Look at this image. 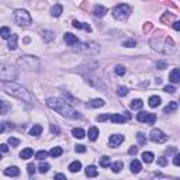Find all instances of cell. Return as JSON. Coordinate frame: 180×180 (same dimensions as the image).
I'll return each mask as SVG.
<instances>
[{
  "instance_id": "cell-1",
  "label": "cell",
  "mask_w": 180,
  "mask_h": 180,
  "mask_svg": "<svg viewBox=\"0 0 180 180\" xmlns=\"http://www.w3.org/2000/svg\"><path fill=\"white\" fill-rule=\"evenodd\" d=\"M0 87H2L7 94H10V96L16 97V99H18V100H21V101H25V103H33L34 101L33 94H31L25 87L21 86V84L14 83L13 80H11V82H0Z\"/></svg>"
},
{
  "instance_id": "cell-2",
  "label": "cell",
  "mask_w": 180,
  "mask_h": 180,
  "mask_svg": "<svg viewBox=\"0 0 180 180\" xmlns=\"http://www.w3.org/2000/svg\"><path fill=\"white\" fill-rule=\"evenodd\" d=\"M47 106L51 107L52 110H55L57 113H59L61 115L66 117V118H80V117H82L69 103L61 100V99H57V97H51V99H48Z\"/></svg>"
},
{
  "instance_id": "cell-3",
  "label": "cell",
  "mask_w": 180,
  "mask_h": 180,
  "mask_svg": "<svg viewBox=\"0 0 180 180\" xmlns=\"http://www.w3.org/2000/svg\"><path fill=\"white\" fill-rule=\"evenodd\" d=\"M17 64L25 70H38V68H40V61H38V58L31 57V55H25V57L18 58Z\"/></svg>"
},
{
  "instance_id": "cell-4",
  "label": "cell",
  "mask_w": 180,
  "mask_h": 180,
  "mask_svg": "<svg viewBox=\"0 0 180 180\" xmlns=\"http://www.w3.org/2000/svg\"><path fill=\"white\" fill-rule=\"evenodd\" d=\"M17 76L18 73L13 65H0V80L2 82H11V80L17 79Z\"/></svg>"
},
{
  "instance_id": "cell-5",
  "label": "cell",
  "mask_w": 180,
  "mask_h": 180,
  "mask_svg": "<svg viewBox=\"0 0 180 180\" xmlns=\"http://www.w3.org/2000/svg\"><path fill=\"white\" fill-rule=\"evenodd\" d=\"M131 11H132V9H131L128 4L121 3L113 9V17L118 21H125L128 17H130Z\"/></svg>"
},
{
  "instance_id": "cell-6",
  "label": "cell",
  "mask_w": 180,
  "mask_h": 180,
  "mask_svg": "<svg viewBox=\"0 0 180 180\" xmlns=\"http://www.w3.org/2000/svg\"><path fill=\"white\" fill-rule=\"evenodd\" d=\"M14 20H16V23L18 24V25H30L31 24V16L30 13L27 10H23V9H18V10L14 11Z\"/></svg>"
},
{
  "instance_id": "cell-7",
  "label": "cell",
  "mask_w": 180,
  "mask_h": 180,
  "mask_svg": "<svg viewBox=\"0 0 180 180\" xmlns=\"http://www.w3.org/2000/svg\"><path fill=\"white\" fill-rule=\"evenodd\" d=\"M149 138L152 142H156V143H163L167 141V135H165L163 131L158 130V128H154V130L151 131Z\"/></svg>"
},
{
  "instance_id": "cell-8",
  "label": "cell",
  "mask_w": 180,
  "mask_h": 180,
  "mask_svg": "<svg viewBox=\"0 0 180 180\" xmlns=\"http://www.w3.org/2000/svg\"><path fill=\"white\" fill-rule=\"evenodd\" d=\"M137 120L139 121V123H147L149 124V125H152V124H155V121H156V115L152 113H138L137 115Z\"/></svg>"
},
{
  "instance_id": "cell-9",
  "label": "cell",
  "mask_w": 180,
  "mask_h": 180,
  "mask_svg": "<svg viewBox=\"0 0 180 180\" xmlns=\"http://www.w3.org/2000/svg\"><path fill=\"white\" fill-rule=\"evenodd\" d=\"M108 118H110V121L113 124H124L130 120L131 115L128 113L127 114H113V115H110Z\"/></svg>"
},
{
  "instance_id": "cell-10",
  "label": "cell",
  "mask_w": 180,
  "mask_h": 180,
  "mask_svg": "<svg viewBox=\"0 0 180 180\" xmlns=\"http://www.w3.org/2000/svg\"><path fill=\"white\" fill-rule=\"evenodd\" d=\"M174 51H176L174 41L172 40L170 37H166V40H165V45H163V48H162V51H160V52H163V53H174Z\"/></svg>"
},
{
  "instance_id": "cell-11",
  "label": "cell",
  "mask_w": 180,
  "mask_h": 180,
  "mask_svg": "<svg viewBox=\"0 0 180 180\" xmlns=\"http://www.w3.org/2000/svg\"><path fill=\"white\" fill-rule=\"evenodd\" d=\"M92 48H97V45L96 44H90V42H82L80 44L79 42V47H76V45H75V49L76 51H79V52H93V53H96L94 52V51H92Z\"/></svg>"
},
{
  "instance_id": "cell-12",
  "label": "cell",
  "mask_w": 180,
  "mask_h": 180,
  "mask_svg": "<svg viewBox=\"0 0 180 180\" xmlns=\"http://www.w3.org/2000/svg\"><path fill=\"white\" fill-rule=\"evenodd\" d=\"M64 41H65L66 45H69V47H75L76 44H79V38L72 33H65L64 34Z\"/></svg>"
},
{
  "instance_id": "cell-13",
  "label": "cell",
  "mask_w": 180,
  "mask_h": 180,
  "mask_svg": "<svg viewBox=\"0 0 180 180\" xmlns=\"http://www.w3.org/2000/svg\"><path fill=\"white\" fill-rule=\"evenodd\" d=\"M124 142V135H121V134H115V135H111L110 139H108V143H110L111 147H118V145H121V143Z\"/></svg>"
},
{
  "instance_id": "cell-14",
  "label": "cell",
  "mask_w": 180,
  "mask_h": 180,
  "mask_svg": "<svg viewBox=\"0 0 180 180\" xmlns=\"http://www.w3.org/2000/svg\"><path fill=\"white\" fill-rule=\"evenodd\" d=\"M4 174L10 176V177H17L20 174V169L17 166H10V167H7V169H4Z\"/></svg>"
},
{
  "instance_id": "cell-15",
  "label": "cell",
  "mask_w": 180,
  "mask_h": 180,
  "mask_svg": "<svg viewBox=\"0 0 180 180\" xmlns=\"http://www.w3.org/2000/svg\"><path fill=\"white\" fill-rule=\"evenodd\" d=\"M169 80L172 83H179L180 82V70L177 69V68H174V69L169 73Z\"/></svg>"
},
{
  "instance_id": "cell-16",
  "label": "cell",
  "mask_w": 180,
  "mask_h": 180,
  "mask_svg": "<svg viewBox=\"0 0 180 180\" xmlns=\"http://www.w3.org/2000/svg\"><path fill=\"white\" fill-rule=\"evenodd\" d=\"M93 14L96 17H104L107 14V9L104 6L97 4V6H94V9H93Z\"/></svg>"
},
{
  "instance_id": "cell-17",
  "label": "cell",
  "mask_w": 180,
  "mask_h": 180,
  "mask_svg": "<svg viewBox=\"0 0 180 180\" xmlns=\"http://www.w3.org/2000/svg\"><path fill=\"white\" fill-rule=\"evenodd\" d=\"M17 41H18V35L17 34H11L10 35V38H9V49H11V51H14V49H17Z\"/></svg>"
},
{
  "instance_id": "cell-18",
  "label": "cell",
  "mask_w": 180,
  "mask_h": 180,
  "mask_svg": "<svg viewBox=\"0 0 180 180\" xmlns=\"http://www.w3.org/2000/svg\"><path fill=\"white\" fill-rule=\"evenodd\" d=\"M104 104H106V101H104L103 99H93V100L89 101L87 106L92 107V108H100V107H103Z\"/></svg>"
},
{
  "instance_id": "cell-19",
  "label": "cell",
  "mask_w": 180,
  "mask_h": 180,
  "mask_svg": "<svg viewBox=\"0 0 180 180\" xmlns=\"http://www.w3.org/2000/svg\"><path fill=\"white\" fill-rule=\"evenodd\" d=\"M72 25H73L75 28H79V30H86L87 33H90V31H92V27H90L89 24L80 23V21H77V20H75L73 23H72Z\"/></svg>"
},
{
  "instance_id": "cell-20",
  "label": "cell",
  "mask_w": 180,
  "mask_h": 180,
  "mask_svg": "<svg viewBox=\"0 0 180 180\" xmlns=\"http://www.w3.org/2000/svg\"><path fill=\"white\" fill-rule=\"evenodd\" d=\"M87 137H89L90 141H96L97 137H99V128L96 127H90L89 131H87Z\"/></svg>"
},
{
  "instance_id": "cell-21",
  "label": "cell",
  "mask_w": 180,
  "mask_h": 180,
  "mask_svg": "<svg viewBox=\"0 0 180 180\" xmlns=\"http://www.w3.org/2000/svg\"><path fill=\"white\" fill-rule=\"evenodd\" d=\"M42 40L45 41V42H51L52 40H55V34H53V31H49V30H45L42 31Z\"/></svg>"
},
{
  "instance_id": "cell-22",
  "label": "cell",
  "mask_w": 180,
  "mask_h": 180,
  "mask_svg": "<svg viewBox=\"0 0 180 180\" xmlns=\"http://www.w3.org/2000/svg\"><path fill=\"white\" fill-rule=\"evenodd\" d=\"M177 107H179L177 101H170V103L167 104V106L163 108V113H166V114L173 113V111H176V110H177Z\"/></svg>"
},
{
  "instance_id": "cell-23",
  "label": "cell",
  "mask_w": 180,
  "mask_h": 180,
  "mask_svg": "<svg viewBox=\"0 0 180 180\" xmlns=\"http://www.w3.org/2000/svg\"><path fill=\"white\" fill-rule=\"evenodd\" d=\"M131 172L132 173H139L141 172V169H142V166H141V162L139 160H137V159H134L132 162H131Z\"/></svg>"
},
{
  "instance_id": "cell-24",
  "label": "cell",
  "mask_w": 180,
  "mask_h": 180,
  "mask_svg": "<svg viewBox=\"0 0 180 180\" xmlns=\"http://www.w3.org/2000/svg\"><path fill=\"white\" fill-rule=\"evenodd\" d=\"M97 174H99V172H97V167L96 166H93V165H89V166L86 167V176L96 177Z\"/></svg>"
},
{
  "instance_id": "cell-25",
  "label": "cell",
  "mask_w": 180,
  "mask_h": 180,
  "mask_svg": "<svg viewBox=\"0 0 180 180\" xmlns=\"http://www.w3.org/2000/svg\"><path fill=\"white\" fill-rule=\"evenodd\" d=\"M62 6L61 4H55V6H52V9H51V16L52 17H59L61 14H62Z\"/></svg>"
},
{
  "instance_id": "cell-26",
  "label": "cell",
  "mask_w": 180,
  "mask_h": 180,
  "mask_svg": "<svg viewBox=\"0 0 180 180\" xmlns=\"http://www.w3.org/2000/svg\"><path fill=\"white\" fill-rule=\"evenodd\" d=\"M33 155H34V151L31 148H25V149H23L20 152L21 159H30V158H33Z\"/></svg>"
},
{
  "instance_id": "cell-27",
  "label": "cell",
  "mask_w": 180,
  "mask_h": 180,
  "mask_svg": "<svg viewBox=\"0 0 180 180\" xmlns=\"http://www.w3.org/2000/svg\"><path fill=\"white\" fill-rule=\"evenodd\" d=\"M41 132H42V127H41L40 124H35V125L30 130L31 137H38V135H41Z\"/></svg>"
},
{
  "instance_id": "cell-28",
  "label": "cell",
  "mask_w": 180,
  "mask_h": 180,
  "mask_svg": "<svg viewBox=\"0 0 180 180\" xmlns=\"http://www.w3.org/2000/svg\"><path fill=\"white\" fill-rule=\"evenodd\" d=\"M80 169H82V163H80L79 160H75V162H72V163L69 165V170L72 173H76Z\"/></svg>"
},
{
  "instance_id": "cell-29",
  "label": "cell",
  "mask_w": 180,
  "mask_h": 180,
  "mask_svg": "<svg viewBox=\"0 0 180 180\" xmlns=\"http://www.w3.org/2000/svg\"><path fill=\"white\" fill-rule=\"evenodd\" d=\"M72 135H73L75 138H79V139H82V138H84V130L83 128H73L72 130Z\"/></svg>"
},
{
  "instance_id": "cell-30",
  "label": "cell",
  "mask_w": 180,
  "mask_h": 180,
  "mask_svg": "<svg viewBox=\"0 0 180 180\" xmlns=\"http://www.w3.org/2000/svg\"><path fill=\"white\" fill-rule=\"evenodd\" d=\"M160 97L159 96H151L149 97V106L152 107V108H155V107H158L160 104Z\"/></svg>"
},
{
  "instance_id": "cell-31",
  "label": "cell",
  "mask_w": 180,
  "mask_h": 180,
  "mask_svg": "<svg viewBox=\"0 0 180 180\" xmlns=\"http://www.w3.org/2000/svg\"><path fill=\"white\" fill-rule=\"evenodd\" d=\"M170 20H174V14H172V13H169V11H166V13L163 14V16L160 17V21L163 24H169V21Z\"/></svg>"
},
{
  "instance_id": "cell-32",
  "label": "cell",
  "mask_w": 180,
  "mask_h": 180,
  "mask_svg": "<svg viewBox=\"0 0 180 180\" xmlns=\"http://www.w3.org/2000/svg\"><path fill=\"white\" fill-rule=\"evenodd\" d=\"M142 107H143V101L141 99H135V100L131 101V108H134V110H141Z\"/></svg>"
},
{
  "instance_id": "cell-33",
  "label": "cell",
  "mask_w": 180,
  "mask_h": 180,
  "mask_svg": "<svg viewBox=\"0 0 180 180\" xmlns=\"http://www.w3.org/2000/svg\"><path fill=\"white\" fill-rule=\"evenodd\" d=\"M0 35H2V38H4V40H9L11 35V31L9 27H2L0 28Z\"/></svg>"
},
{
  "instance_id": "cell-34",
  "label": "cell",
  "mask_w": 180,
  "mask_h": 180,
  "mask_svg": "<svg viewBox=\"0 0 180 180\" xmlns=\"http://www.w3.org/2000/svg\"><path fill=\"white\" fill-rule=\"evenodd\" d=\"M48 155H51L52 158H59L61 155H62V148L61 147H53L52 149L49 151V154Z\"/></svg>"
},
{
  "instance_id": "cell-35",
  "label": "cell",
  "mask_w": 180,
  "mask_h": 180,
  "mask_svg": "<svg viewBox=\"0 0 180 180\" xmlns=\"http://www.w3.org/2000/svg\"><path fill=\"white\" fill-rule=\"evenodd\" d=\"M121 169H124V163L121 162V160H118V162H115V163L111 165V170H113L114 173H120Z\"/></svg>"
},
{
  "instance_id": "cell-36",
  "label": "cell",
  "mask_w": 180,
  "mask_h": 180,
  "mask_svg": "<svg viewBox=\"0 0 180 180\" xmlns=\"http://www.w3.org/2000/svg\"><path fill=\"white\" fill-rule=\"evenodd\" d=\"M154 154L152 152H143L142 154V160L145 163H151V162H154Z\"/></svg>"
},
{
  "instance_id": "cell-37",
  "label": "cell",
  "mask_w": 180,
  "mask_h": 180,
  "mask_svg": "<svg viewBox=\"0 0 180 180\" xmlns=\"http://www.w3.org/2000/svg\"><path fill=\"white\" fill-rule=\"evenodd\" d=\"M114 72H115V75H118V76H124V75L127 73V69H125V66H123V65H117V66L114 68Z\"/></svg>"
},
{
  "instance_id": "cell-38",
  "label": "cell",
  "mask_w": 180,
  "mask_h": 180,
  "mask_svg": "<svg viewBox=\"0 0 180 180\" xmlns=\"http://www.w3.org/2000/svg\"><path fill=\"white\" fill-rule=\"evenodd\" d=\"M7 111H9V104L4 100H0V114L4 115V114H7Z\"/></svg>"
},
{
  "instance_id": "cell-39",
  "label": "cell",
  "mask_w": 180,
  "mask_h": 180,
  "mask_svg": "<svg viewBox=\"0 0 180 180\" xmlns=\"http://www.w3.org/2000/svg\"><path fill=\"white\" fill-rule=\"evenodd\" d=\"M110 165H111V160H110V158H108V156L100 158V166L101 167H108Z\"/></svg>"
},
{
  "instance_id": "cell-40",
  "label": "cell",
  "mask_w": 180,
  "mask_h": 180,
  "mask_svg": "<svg viewBox=\"0 0 180 180\" xmlns=\"http://www.w3.org/2000/svg\"><path fill=\"white\" fill-rule=\"evenodd\" d=\"M117 94L120 97H124V96H127L128 94V89L125 86H120L118 89H117Z\"/></svg>"
},
{
  "instance_id": "cell-41",
  "label": "cell",
  "mask_w": 180,
  "mask_h": 180,
  "mask_svg": "<svg viewBox=\"0 0 180 180\" xmlns=\"http://www.w3.org/2000/svg\"><path fill=\"white\" fill-rule=\"evenodd\" d=\"M137 139H138V142H139V145H145V143H147V135H143L142 132H138Z\"/></svg>"
},
{
  "instance_id": "cell-42",
  "label": "cell",
  "mask_w": 180,
  "mask_h": 180,
  "mask_svg": "<svg viewBox=\"0 0 180 180\" xmlns=\"http://www.w3.org/2000/svg\"><path fill=\"white\" fill-rule=\"evenodd\" d=\"M47 156H48V152H47V151H40V152H37V154H35V158H37L38 160H44Z\"/></svg>"
},
{
  "instance_id": "cell-43",
  "label": "cell",
  "mask_w": 180,
  "mask_h": 180,
  "mask_svg": "<svg viewBox=\"0 0 180 180\" xmlns=\"http://www.w3.org/2000/svg\"><path fill=\"white\" fill-rule=\"evenodd\" d=\"M49 163H41L38 166V170H40V173H47L48 170H49Z\"/></svg>"
},
{
  "instance_id": "cell-44",
  "label": "cell",
  "mask_w": 180,
  "mask_h": 180,
  "mask_svg": "<svg viewBox=\"0 0 180 180\" xmlns=\"http://www.w3.org/2000/svg\"><path fill=\"white\" fill-rule=\"evenodd\" d=\"M124 47H127V48H132V47H135L137 45V41L135 40H128V41H124V44H123Z\"/></svg>"
},
{
  "instance_id": "cell-45",
  "label": "cell",
  "mask_w": 180,
  "mask_h": 180,
  "mask_svg": "<svg viewBox=\"0 0 180 180\" xmlns=\"http://www.w3.org/2000/svg\"><path fill=\"white\" fill-rule=\"evenodd\" d=\"M7 142H9V145H11V147H18V145H20V141L17 139V138H13V137L9 138Z\"/></svg>"
},
{
  "instance_id": "cell-46",
  "label": "cell",
  "mask_w": 180,
  "mask_h": 180,
  "mask_svg": "<svg viewBox=\"0 0 180 180\" xmlns=\"http://www.w3.org/2000/svg\"><path fill=\"white\" fill-rule=\"evenodd\" d=\"M158 165H159V166H166V165H167V159L165 156L158 158Z\"/></svg>"
},
{
  "instance_id": "cell-47",
  "label": "cell",
  "mask_w": 180,
  "mask_h": 180,
  "mask_svg": "<svg viewBox=\"0 0 180 180\" xmlns=\"http://www.w3.org/2000/svg\"><path fill=\"white\" fill-rule=\"evenodd\" d=\"M163 90L166 92V93H170V94H174V93H176V89H174L173 86H165Z\"/></svg>"
},
{
  "instance_id": "cell-48",
  "label": "cell",
  "mask_w": 180,
  "mask_h": 180,
  "mask_svg": "<svg viewBox=\"0 0 180 180\" xmlns=\"http://www.w3.org/2000/svg\"><path fill=\"white\" fill-rule=\"evenodd\" d=\"M75 151H76L77 154H84V152H86V148H84V145H76Z\"/></svg>"
},
{
  "instance_id": "cell-49",
  "label": "cell",
  "mask_w": 180,
  "mask_h": 180,
  "mask_svg": "<svg viewBox=\"0 0 180 180\" xmlns=\"http://www.w3.org/2000/svg\"><path fill=\"white\" fill-rule=\"evenodd\" d=\"M27 172H28V174L35 173V166H34V163H30L28 166H27Z\"/></svg>"
},
{
  "instance_id": "cell-50",
  "label": "cell",
  "mask_w": 180,
  "mask_h": 180,
  "mask_svg": "<svg viewBox=\"0 0 180 180\" xmlns=\"http://www.w3.org/2000/svg\"><path fill=\"white\" fill-rule=\"evenodd\" d=\"M142 30H143V33H147V34H148L151 30H152V24H151V23H147L145 25L142 27Z\"/></svg>"
},
{
  "instance_id": "cell-51",
  "label": "cell",
  "mask_w": 180,
  "mask_h": 180,
  "mask_svg": "<svg viewBox=\"0 0 180 180\" xmlns=\"http://www.w3.org/2000/svg\"><path fill=\"white\" fill-rule=\"evenodd\" d=\"M156 66H158V69H165V68L167 66V64L165 62V61H159V62L156 64Z\"/></svg>"
},
{
  "instance_id": "cell-52",
  "label": "cell",
  "mask_w": 180,
  "mask_h": 180,
  "mask_svg": "<svg viewBox=\"0 0 180 180\" xmlns=\"http://www.w3.org/2000/svg\"><path fill=\"white\" fill-rule=\"evenodd\" d=\"M128 154H130L131 156L137 155V154H138V148H137V147H131V148H130V151H128Z\"/></svg>"
},
{
  "instance_id": "cell-53",
  "label": "cell",
  "mask_w": 180,
  "mask_h": 180,
  "mask_svg": "<svg viewBox=\"0 0 180 180\" xmlns=\"http://www.w3.org/2000/svg\"><path fill=\"white\" fill-rule=\"evenodd\" d=\"M173 163H174V166H179V165H180V155H179V154H176V155H174Z\"/></svg>"
},
{
  "instance_id": "cell-54",
  "label": "cell",
  "mask_w": 180,
  "mask_h": 180,
  "mask_svg": "<svg viewBox=\"0 0 180 180\" xmlns=\"http://www.w3.org/2000/svg\"><path fill=\"white\" fill-rule=\"evenodd\" d=\"M110 115H107V114H103V115H99L97 117V121H100V123H103V121H106L107 118H108Z\"/></svg>"
},
{
  "instance_id": "cell-55",
  "label": "cell",
  "mask_w": 180,
  "mask_h": 180,
  "mask_svg": "<svg viewBox=\"0 0 180 180\" xmlns=\"http://www.w3.org/2000/svg\"><path fill=\"white\" fill-rule=\"evenodd\" d=\"M9 151V147L6 143H0V152H7Z\"/></svg>"
},
{
  "instance_id": "cell-56",
  "label": "cell",
  "mask_w": 180,
  "mask_h": 180,
  "mask_svg": "<svg viewBox=\"0 0 180 180\" xmlns=\"http://www.w3.org/2000/svg\"><path fill=\"white\" fill-rule=\"evenodd\" d=\"M173 28H174V30H176V31H180V21H174V24H173Z\"/></svg>"
},
{
  "instance_id": "cell-57",
  "label": "cell",
  "mask_w": 180,
  "mask_h": 180,
  "mask_svg": "<svg viewBox=\"0 0 180 180\" xmlns=\"http://www.w3.org/2000/svg\"><path fill=\"white\" fill-rule=\"evenodd\" d=\"M55 179H66V176L65 174H62V173H55Z\"/></svg>"
},
{
  "instance_id": "cell-58",
  "label": "cell",
  "mask_w": 180,
  "mask_h": 180,
  "mask_svg": "<svg viewBox=\"0 0 180 180\" xmlns=\"http://www.w3.org/2000/svg\"><path fill=\"white\" fill-rule=\"evenodd\" d=\"M51 131H52V132L53 134H55V132H59V128H58V127H55V125H51Z\"/></svg>"
},
{
  "instance_id": "cell-59",
  "label": "cell",
  "mask_w": 180,
  "mask_h": 180,
  "mask_svg": "<svg viewBox=\"0 0 180 180\" xmlns=\"http://www.w3.org/2000/svg\"><path fill=\"white\" fill-rule=\"evenodd\" d=\"M3 131H4V125H3V124H0V134L3 132Z\"/></svg>"
},
{
  "instance_id": "cell-60",
  "label": "cell",
  "mask_w": 180,
  "mask_h": 180,
  "mask_svg": "<svg viewBox=\"0 0 180 180\" xmlns=\"http://www.w3.org/2000/svg\"><path fill=\"white\" fill-rule=\"evenodd\" d=\"M162 83V79H156V84H160Z\"/></svg>"
},
{
  "instance_id": "cell-61",
  "label": "cell",
  "mask_w": 180,
  "mask_h": 180,
  "mask_svg": "<svg viewBox=\"0 0 180 180\" xmlns=\"http://www.w3.org/2000/svg\"><path fill=\"white\" fill-rule=\"evenodd\" d=\"M0 159H2V155H0Z\"/></svg>"
}]
</instances>
